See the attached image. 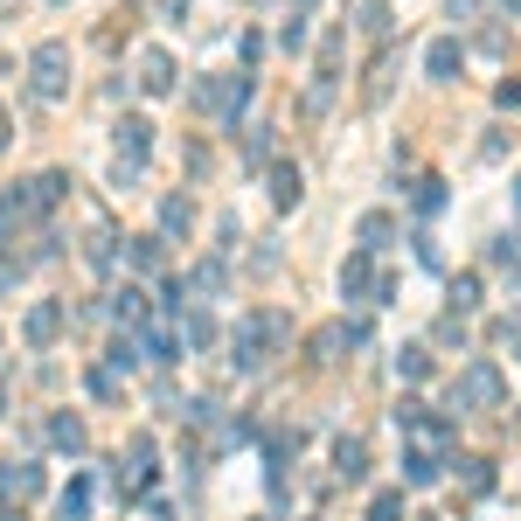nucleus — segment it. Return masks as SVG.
Masks as SVG:
<instances>
[{
  "label": "nucleus",
  "mask_w": 521,
  "mask_h": 521,
  "mask_svg": "<svg viewBox=\"0 0 521 521\" xmlns=\"http://www.w3.org/2000/svg\"><path fill=\"white\" fill-rule=\"evenodd\" d=\"M63 84H70V49L63 42H42L35 49V91L42 98H63Z\"/></svg>",
  "instance_id": "1"
},
{
  "label": "nucleus",
  "mask_w": 521,
  "mask_h": 521,
  "mask_svg": "<svg viewBox=\"0 0 521 521\" xmlns=\"http://www.w3.org/2000/svg\"><path fill=\"white\" fill-rule=\"evenodd\" d=\"M264 341H278V313L244 320V334H237V362H244V369H258V362H264Z\"/></svg>",
  "instance_id": "2"
},
{
  "label": "nucleus",
  "mask_w": 521,
  "mask_h": 521,
  "mask_svg": "<svg viewBox=\"0 0 521 521\" xmlns=\"http://www.w3.org/2000/svg\"><path fill=\"white\" fill-rule=\"evenodd\" d=\"M35 494H42V466L7 459V466H0V501H35Z\"/></svg>",
  "instance_id": "3"
},
{
  "label": "nucleus",
  "mask_w": 521,
  "mask_h": 521,
  "mask_svg": "<svg viewBox=\"0 0 521 521\" xmlns=\"http://www.w3.org/2000/svg\"><path fill=\"white\" fill-rule=\"evenodd\" d=\"M139 84L160 98V91H174V63H167V49H146L139 56Z\"/></svg>",
  "instance_id": "4"
},
{
  "label": "nucleus",
  "mask_w": 521,
  "mask_h": 521,
  "mask_svg": "<svg viewBox=\"0 0 521 521\" xmlns=\"http://www.w3.org/2000/svg\"><path fill=\"white\" fill-rule=\"evenodd\" d=\"M494 396H501V376H494V369H473V376L452 390V403H494Z\"/></svg>",
  "instance_id": "5"
},
{
  "label": "nucleus",
  "mask_w": 521,
  "mask_h": 521,
  "mask_svg": "<svg viewBox=\"0 0 521 521\" xmlns=\"http://www.w3.org/2000/svg\"><path fill=\"white\" fill-rule=\"evenodd\" d=\"M424 70H431V77L445 84V77L459 70V42H452V35H445V42H431V56H424Z\"/></svg>",
  "instance_id": "6"
},
{
  "label": "nucleus",
  "mask_w": 521,
  "mask_h": 521,
  "mask_svg": "<svg viewBox=\"0 0 521 521\" xmlns=\"http://www.w3.org/2000/svg\"><path fill=\"white\" fill-rule=\"evenodd\" d=\"M56 327H63V313H56V306H35V313H28V341H35V348H49V341H56Z\"/></svg>",
  "instance_id": "7"
},
{
  "label": "nucleus",
  "mask_w": 521,
  "mask_h": 521,
  "mask_svg": "<svg viewBox=\"0 0 521 521\" xmlns=\"http://www.w3.org/2000/svg\"><path fill=\"white\" fill-rule=\"evenodd\" d=\"M119 146H126L132 160H139V153L153 146V126H146V119H126V126H119Z\"/></svg>",
  "instance_id": "8"
},
{
  "label": "nucleus",
  "mask_w": 521,
  "mask_h": 521,
  "mask_svg": "<svg viewBox=\"0 0 521 521\" xmlns=\"http://www.w3.org/2000/svg\"><path fill=\"white\" fill-rule=\"evenodd\" d=\"M49 438H56L63 452H84V424H77V417H56V424H49Z\"/></svg>",
  "instance_id": "9"
},
{
  "label": "nucleus",
  "mask_w": 521,
  "mask_h": 521,
  "mask_svg": "<svg viewBox=\"0 0 521 521\" xmlns=\"http://www.w3.org/2000/svg\"><path fill=\"white\" fill-rule=\"evenodd\" d=\"M403 473H410V487H424V480H438V459H431V452H410Z\"/></svg>",
  "instance_id": "10"
},
{
  "label": "nucleus",
  "mask_w": 521,
  "mask_h": 521,
  "mask_svg": "<svg viewBox=\"0 0 521 521\" xmlns=\"http://www.w3.org/2000/svg\"><path fill=\"white\" fill-rule=\"evenodd\" d=\"M91 515V487H84V480H77V487H70V494H63V521H84Z\"/></svg>",
  "instance_id": "11"
},
{
  "label": "nucleus",
  "mask_w": 521,
  "mask_h": 521,
  "mask_svg": "<svg viewBox=\"0 0 521 521\" xmlns=\"http://www.w3.org/2000/svg\"><path fill=\"white\" fill-rule=\"evenodd\" d=\"M132 264H139V271H160V237H139V244H132Z\"/></svg>",
  "instance_id": "12"
},
{
  "label": "nucleus",
  "mask_w": 521,
  "mask_h": 521,
  "mask_svg": "<svg viewBox=\"0 0 521 521\" xmlns=\"http://www.w3.org/2000/svg\"><path fill=\"white\" fill-rule=\"evenodd\" d=\"M271 181H278V188H271V195H278V202H299V167H278V174H271Z\"/></svg>",
  "instance_id": "13"
},
{
  "label": "nucleus",
  "mask_w": 521,
  "mask_h": 521,
  "mask_svg": "<svg viewBox=\"0 0 521 521\" xmlns=\"http://www.w3.org/2000/svg\"><path fill=\"white\" fill-rule=\"evenodd\" d=\"M160 223H167V230H188V223H195V209H188V202H181V195H174V202H167V209H160Z\"/></svg>",
  "instance_id": "14"
},
{
  "label": "nucleus",
  "mask_w": 521,
  "mask_h": 521,
  "mask_svg": "<svg viewBox=\"0 0 521 521\" xmlns=\"http://www.w3.org/2000/svg\"><path fill=\"white\" fill-rule=\"evenodd\" d=\"M403 376L424 383V376H431V355H424V348H403Z\"/></svg>",
  "instance_id": "15"
},
{
  "label": "nucleus",
  "mask_w": 521,
  "mask_h": 521,
  "mask_svg": "<svg viewBox=\"0 0 521 521\" xmlns=\"http://www.w3.org/2000/svg\"><path fill=\"white\" fill-rule=\"evenodd\" d=\"M369 521H403V494H376V508H369Z\"/></svg>",
  "instance_id": "16"
},
{
  "label": "nucleus",
  "mask_w": 521,
  "mask_h": 521,
  "mask_svg": "<svg viewBox=\"0 0 521 521\" xmlns=\"http://www.w3.org/2000/svg\"><path fill=\"white\" fill-rule=\"evenodd\" d=\"M119 320H146V292H132V285L119 292Z\"/></svg>",
  "instance_id": "17"
},
{
  "label": "nucleus",
  "mask_w": 521,
  "mask_h": 521,
  "mask_svg": "<svg viewBox=\"0 0 521 521\" xmlns=\"http://www.w3.org/2000/svg\"><path fill=\"white\" fill-rule=\"evenodd\" d=\"M362 244H390V216H362Z\"/></svg>",
  "instance_id": "18"
},
{
  "label": "nucleus",
  "mask_w": 521,
  "mask_h": 521,
  "mask_svg": "<svg viewBox=\"0 0 521 521\" xmlns=\"http://www.w3.org/2000/svg\"><path fill=\"white\" fill-rule=\"evenodd\" d=\"M466 487H473V494H487V487H494V473H487V459H466Z\"/></svg>",
  "instance_id": "19"
},
{
  "label": "nucleus",
  "mask_w": 521,
  "mask_h": 521,
  "mask_svg": "<svg viewBox=\"0 0 521 521\" xmlns=\"http://www.w3.org/2000/svg\"><path fill=\"white\" fill-rule=\"evenodd\" d=\"M341 285H348V292H369V258L348 264V271H341Z\"/></svg>",
  "instance_id": "20"
},
{
  "label": "nucleus",
  "mask_w": 521,
  "mask_h": 521,
  "mask_svg": "<svg viewBox=\"0 0 521 521\" xmlns=\"http://www.w3.org/2000/svg\"><path fill=\"white\" fill-rule=\"evenodd\" d=\"M341 473H348V480H362V445H355V438L341 445Z\"/></svg>",
  "instance_id": "21"
},
{
  "label": "nucleus",
  "mask_w": 521,
  "mask_h": 521,
  "mask_svg": "<svg viewBox=\"0 0 521 521\" xmlns=\"http://www.w3.org/2000/svg\"><path fill=\"white\" fill-rule=\"evenodd\" d=\"M0 153H7V112H0Z\"/></svg>",
  "instance_id": "22"
},
{
  "label": "nucleus",
  "mask_w": 521,
  "mask_h": 521,
  "mask_svg": "<svg viewBox=\"0 0 521 521\" xmlns=\"http://www.w3.org/2000/svg\"><path fill=\"white\" fill-rule=\"evenodd\" d=\"M7 521H21V515H7Z\"/></svg>",
  "instance_id": "23"
}]
</instances>
